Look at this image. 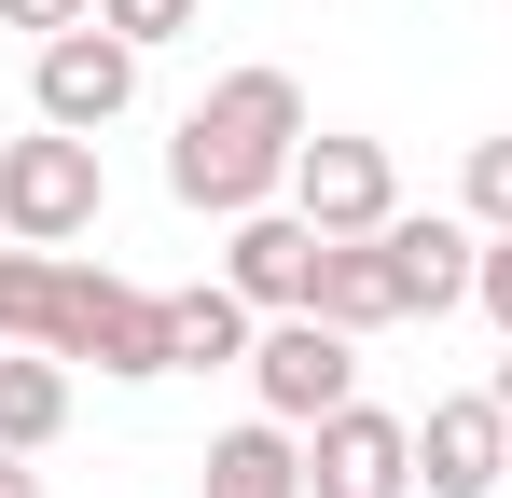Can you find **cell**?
Segmentation results:
<instances>
[{
  "instance_id": "1",
  "label": "cell",
  "mask_w": 512,
  "mask_h": 498,
  "mask_svg": "<svg viewBox=\"0 0 512 498\" xmlns=\"http://www.w3.org/2000/svg\"><path fill=\"white\" fill-rule=\"evenodd\" d=\"M319 125H305V83L291 70H222L194 111H180L167 139V194L180 208H208V222H250L291 194V153H305Z\"/></svg>"
},
{
  "instance_id": "2",
  "label": "cell",
  "mask_w": 512,
  "mask_h": 498,
  "mask_svg": "<svg viewBox=\"0 0 512 498\" xmlns=\"http://www.w3.org/2000/svg\"><path fill=\"white\" fill-rule=\"evenodd\" d=\"M42 360H70V374H111V388H139V374H167V291H139V277H111V263H70V291H56V332H42Z\"/></svg>"
},
{
  "instance_id": "3",
  "label": "cell",
  "mask_w": 512,
  "mask_h": 498,
  "mask_svg": "<svg viewBox=\"0 0 512 498\" xmlns=\"http://www.w3.org/2000/svg\"><path fill=\"white\" fill-rule=\"evenodd\" d=\"M97 208H111L97 139H70V125L0 139V236H14V249H70V236H97Z\"/></svg>"
},
{
  "instance_id": "4",
  "label": "cell",
  "mask_w": 512,
  "mask_h": 498,
  "mask_svg": "<svg viewBox=\"0 0 512 498\" xmlns=\"http://www.w3.org/2000/svg\"><path fill=\"white\" fill-rule=\"evenodd\" d=\"M250 402L277 415V429L346 415V402H360V332H333V319H263L250 332Z\"/></svg>"
},
{
  "instance_id": "5",
  "label": "cell",
  "mask_w": 512,
  "mask_h": 498,
  "mask_svg": "<svg viewBox=\"0 0 512 498\" xmlns=\"http://www.w3.org/2000/svg\"><path fill=\"white\" fill-rule=\"evenodd\" d=\"M291 208H305L319 236H388V222H402V166H388V139L319 125V139L291 153Z\"/></svg>"
},
{
  "instance_id": "6",
  "label": "cell",
  "mask_w": 512,
  "mask_h": 498,
  "mask_svg": "<svg viewBox=\"0 0 512 498\" xmlns=\"http://www.w3.org/2000/svg\"><path fill=\"white\" fill-rule=\"evenodd\" d=\"M28 97H42V125H125L139 111V42H111V28H56V42H28Z\"/></svg>"
},
{
  "instance_id": "7",
  "label": "cell",
  "mask_w": 512,
  "mask_h": 498,
  "mask_svg": "<svg viewBox=\"0 0 512 498\" xmlns=\"http://www.w3.org/2000/svg\"><path fill=\"white\" fill-rule=\"evenodd\" d=\"M305 498H416V415L346 402L305 429Z\"/></svg>"
},
{
  "instance_id": "8",
  "label": "cell",
  "mask_w": 512,
  "mask_h": 498,
  "mask_svg": "<svg viewBox=\"0 0 512 498\" xmlns=\"http://www.w3.org/2000/svg\"><path fill=\"white\" fill-rule=\"evenodd\" d=\"M374 249H388V277H402V319L471 305V277H485V222H471V208H402Z\"/></svg>"
},
{
  "instance_id": "9",
  "label": "cell",
  "mask_w": 512,
  "mask_h": 498,
  "mask_svg": "<svg viewBox=\"0 0 512 498\" xmlns=\"http://www.w3.org/2000/svg\"><path fill=\"white\" fill-rule=\"evenodd\" d=\"M416 485H429V498H499V485H512V415H499V388L416 415Z\"/></svg>"
},
{
  "instance_id": "10",
  "label": "cell",
  "mask_w": 512,
  "mask_h": 498,
  "mask_svg": "<svg viewBox=\"0 0 512 498\" xmlns=\"http://www.w3.org/2000/svg\"><path fill=\"white\" fill-rule=\"evenodd\" d=\"M319 222H305V208H250V222H222V277H236V291H250L263 319H305V291H319Z\"/></svg>"
},
{
  "instance_id": "11",
  "label": "cell",
  "mask_w": 512,
  "mask_h": 498,
  "mask_svg": "<svg viewBox=\"0 0 512 498\" xmlns=\"http://www.w3.org/2000/svg\"><path fill=\"white\" fill-rule=\"evenodd\" d=\"M250 332L263 305L236 277H194V291H167V374H250Z\"/></svg>"
},
{
  "instance_id": "12",
  "label": "cell",
  "mask_w": 512,
  "mask_h": 498,
  "mask_svg": "<svg viewBox=\"0 0 512 498\" xmlns=\"http://www.w3.org/2000/svg\"><path fill=\"white\" fill-rule=\"evenodd\" d=\"M305 319H333V332H388V319H402V277H388V249H374V236H333V249H319V291H305Z\"/></svg>"
},
{
  "instance_id": "13",
  "label": "cell",
  "mask_w": 512,
  "mask_h": 498,
  "mask_svg": "<svg viewBox=\"0 0 512 498\" xmlns=\"http://www.w3.org/2000/svg\"><path fill=\"white\" fill-rule=\"evenodd\" d=\"M194 498H305V429H277V415L222 429V443H208V485H194Z\"/></svg>"
},
{
  "instance_id": "14",
  "label": "cell",
  "mask_w": 512,
  "mask_h": 498,
  "mask_svg": "<svg viewBox=\"0 0 512 498\" xmlns=\"http://www.w3.org/2000/svg\"><path fill=\"white\" fill-rule=\"evenodd\" d=\"M70 429V360H42V346H0V443L14 457H42Z\"/></svg>"
},
{
  "instance_id": "15",
  "label": "cell",
  "mask_w": 512,
  "mask_h": 498,
  "mask_svg": "<svg viewBox=\"0 0 512 498\" xmlns=\"http://www.w3.org/2000/svg\"><path fill=\"white\" fill-rule=\"evenodd\" d=\"M56 291H70L56 249H14V236H0V346H42V332H56Z\"/></svg>"
},
{
  "instance_id": "16",
  "label": "cell",
  "mask_w": 512,
  "mask_h": 498,
  "mask_svg": "<svg viewBox=\"0 0 512 498\" xmlns=\"http://www.w3.org/2000/svg\"><path fill=\"white\" fill-rule=\"evenodd\" d=\"M457 208H471L485 236H512V139H471V180H457Z\"/></svg>"
},
{
  "instance_id": "17",
  "label": "cell",
  "mask_w": 512,
  "mask_h": 498,
  "mask_svg": "<svg viewBox=\"0 0 512 498\" xmlns=\"http://www.w3.org/2000/svg\"><path fill=\"white\" fill-rule=\"evenodd\" d=\"M194 14H208V0H97V28H111V42H139V56H153V42H180Z\"/></svg>"
},
{
  "instance_id": "18",
  "label": "cell",
  "mask_w": 512,
  "mask_h": 498,
  "mask_svg": "<svg viewBox=\"0 0 512 498\" xmlns=\"http://www.w3.org/2000/svg\"><path fill=\"white\" fill-rule=\"evenodd\" d=\"M0 28H28V42H56V28H97V0H0Z\"/></svg>"
},
{
  "instance_id": "19",
  "label": "cell",
  "mask_w": 512,
  "mask_h": 498,
  "mask_svg": "<svg viewBox=\"0 0 512 498\" xmlns=\"http://www.w3.org/2000/svg\"><path fill=\"white\" fill-rule=\"evenodd\" d=\"M471 305L499 319V346H512V236H485V277H471Z\"/></svg>"
},
{
  "instance_id": "20",
  "label": "cell",
  "mask_w": 512,
  "mask_h": 498,
  "mask_svg": "<svg viewBox=\"0 0 512 498\" xmlns=\"http://www.w3.org/2000/svg\"><path fill=\"white\" fill-rule=\"evenodd\" d=\"M0 498H42V471H28V457H14V443H0Z\"/></svg>"
},
{
  "instance_id": "21",
  "label": "cell",
  "mask_w": 512,
  "mask_h": 498,
  "mask_svg": "<svg viewBox=\"0 0 512 498\" xmlns=\"http://www.w3.org/2000/svg\"><path fill=\"white\" fill-rule=\"evenodd\" d=\"M499 415H512V360H499Z\"/></svg>"
}]
</instances>
